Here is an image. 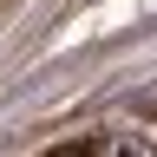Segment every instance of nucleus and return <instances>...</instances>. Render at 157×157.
<instances>
[{"label":"nucleus","mask_w":157,"mask_h":157,"mask_svg":"<svg viewBox=\"0 0 157 157\" xmlns=\"http://www.w3.org/2000/svg\"><path fill=\"white\" fill-rule=\"evenodd\" d=\"M39 157H98V144H52V151H39Z\"/></svg>","instance_id":"obj_2"},{"label":"nucleus","mask_w":157,"mask_h":157,"mask_svg":"<svg viewBox=\"0 0 157 157\" xmlns=\"http://www.w3.org/2000/svg\"><path fill=\"white\" fill-rule=\"evenodd\" d=\"M111 157H151V144H144V137H131V131H124V137H111Z\"/></svg>","instance_id":"obj_1"}]
</instances>
